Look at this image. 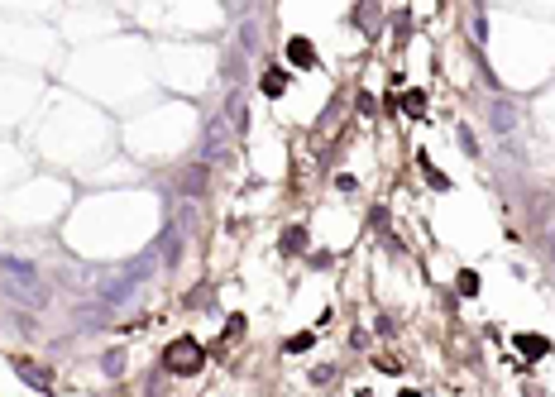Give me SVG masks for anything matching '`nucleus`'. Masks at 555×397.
Returning a JSON list of instances; mask_svg holds the SVG:
<instances>
[{
	"instance_id": "obj_1",
	"label": "nucleus",
	"mask_w": 555,
	"mask_h": 397,
	"mask_svg": "<svg viewBox=\"0 0 555 397\" xmlns=\"http://www.w3.org/2000/svg\"><path fill=\"white\" fill-rule=\"evenodd\" d=\"M163 364H168L173 373H196L201 369V344L196 340H178L168 354H163Z\"/></svg>"
},
{
	"instance_id": "obj_2",
	"label": "nucleus",
	"mask_w": 555,
	"mask_h": 397,
	"mask_svg": "<svg viewBox=\"0 0 555 397\" xmlns=\"http://www.w3.org/2000/svg\"><path fill=\"white\" fill-rule=\"evenodd\" d=\"M10 369L20 373L34 393H53V373L44 369V364H34V359H10Z\"/></svg>"
},
{
	"instance_id": "obj_3",
	"label": "nucleus",
	"mask_w": 555,
	"mask_h": 397,
	"mask_svg": "<svg viewBox=\"0 0 555 397\" xmlns=\"http://www.w3.org/2000/svg\"><path fill=\"white\" fill-rule=\"evenodd\" d=\"M5 278H15L20 288L39 292V273H34V264H25V259H5Z\"/></svg>"
},
{
	"instance_id": "obj_4",
	"label": "nucleus",
	"mask_w": 555,
	"mask_h": 397,
	"mask_svg": "<svg viewBox=\"0 0 555 397\" xmlns=\"http://www.w3.org/2000/svg\"><path fill=\"white\" fill-rule=\"evenodd\" d=\"M517 349H522L527 359H541V354H551V340H546V335H517Z\"/></svg>"
},
{
	"instance_id": "obj_5",
	"label": "nucleus",
	"mask_w": 555,
	"mask_h": 397,
	"mask_svg": "<svg viewBox=\"0 0 555 397\" xmlns=\"http://www.w3.org/2000/svg\"><path fill=\"white\" fill-rule=\"evenodd\" d=\"M288 91V72L283 67H268L264 72V96H283Z\"/></svg>"
},
{
	"instance_id": "obj_6",
	"label": "nucleus",
	"mask_w": 555,
	"mask_h": 397,
	"mask_svg": "<svg viewBox=\"0 0 555 397\" xmlns=\"http://www.w3.org/2000/svg\"><path fill=\"white\" fill-rule=\"evenodd\" d=\"M292 62H302V67H307V62H316V53H312V43H307V39H292Z\"/></svg>"
},
{
	"instance_id": "obj_7",
	"label": "nucleus",
	"mask_w": 555,
	"mask_h": 397,
	"mask_svg": "<svg viewBox=\"0 0 555 397\" xmlns=\"http://www.w3.org/2000/svg\"><path fill=\"white\" fill-rule=\"evenodd\" d=\"M402 106L412 110V115H422V110H426V96H422V91H407V96H402Z\"/></svg>"
},
{
	"instance_id": "obj_8",
	"label": "nucleus",
	"mask_w": 555,
	"mask_h": 397,
	"mask_svg": "<svg viewBox=\"0 0 555 397\" xmlns=\"http://www.w3.org/2000/svg\"><path fill=\"white\" fill-rule=\"evenodd\" d=\"M302 349H312V330H302V335L288 340V354H302Z\"/></svg>"
},
{
	"instance_id": "obj_9",
	"label": "nucleus",
	"mask_w": 555,
	"mask_h": 397,
	"mask_svg": "<svg viewBox=\"0 0 555 397\" xmlns=\"http://www.w3.org/2000/svg\"><path fill=\"white\" fill-rule=\"evenodd\" d=\"M460 292L474 297V292H479V273H460Z\"/></svg>"
},
{
	"instance_id": "obj_10",
	"label": "nucleus",
	"mask_w": 555,
	"mask_h": 397,
	"mask_svg": "<svg viewBox=\"0 0 555 397\" xmlns=\"http://www.w3.org/2000/svg\"><path fill=\"white\" fill-rule=\"evenodd\" d=\"M493 125H498V130H512V125H517V115H512V106H507V110H498V115H493Z\"/></svg>"
},
{
	"instance_id": "obj_11",
	"label": "nucleus",
	"mask_w": 555,
	"mask_h": 397,
	"mask_svg": "<svg viewBox=\"0 0 555 397\" xmlns=\"http://www.w3.org/2000/svg\"><path fill=\"white\" fill-rule=\"evenodd\" d=\"M402 397H417V393H402Z\"/></svg>"
}]
</instances>
